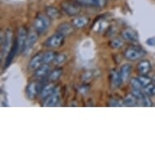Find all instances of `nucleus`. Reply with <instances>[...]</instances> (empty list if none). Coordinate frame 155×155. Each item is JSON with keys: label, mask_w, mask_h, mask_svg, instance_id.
Instances as JSON below:
<instances>
[{"label": "nucleus", "mask_w": 155, "mask_h": 155, "mask_svg": "<svg viewBox=\"0 0 155 155\" xmlns=\"http://www.w3.org/2000/svg\"><path fill=\"white\" fill-rule=\"evenodd\" d=\"M49 26H50V20L47 16L39 14L36 17L34 21V28L37 33L39 34L44 33L48 29Z\"/></svg>", "instance_id": "f257e3e1"}, {"label": "nucleus", "mask_w": 155, "mask_h": 155, "mask_svg": "<svg viewBox=\"0 0 155 155\" xmlns=\"http://www.w3.org/2000/svg\"><path fill=\"white\" fill-rule=\"evenodd\" d=\"M62 8L67 15L70 16H75L77 15L81 12L79 3L77 2H72V1H64L61 4Z\"/></svg>", "instance_id": "f03ea898"}, {"label": "nucleus", "mask_w": 155, "mask_h": 155, "mask_svg": "<svg viewBox=\"0 0 155 155\" xmlns=\"http://www.w3.org/2000/svg\"><path fill=\"white\" fill-rule=\"evenodd\" d=\"M44 86L45 85H43V84L41 83V82H38L37 83L35 81H32L31 83L28 84V85L26 88L27 97L29 99H34L36 96L41 92V90Z\"/></svg>", "instance_id": "7ed1b4c3"}, {"label": "nucleus", "mask_w": 155, "mask_h": 155, "mask_svg": "<svg viewBox=\"0 0 155 155\" xmlns=\"http://www.w3.org/2000/svg\"><path fill=\"white\" fill-rule=\"evenodd\" d=\"M64 36L59 33H56L47 39L45 42V46L49 48H58L64 43Z\"/></svg>", "instance_id": "20e7f679"}, {"label": "nucleus", "mask_w": 155, "mask_h": 155, "mask_svg": "<svg viewBox=\"0 0 155 155\" xmlns=\"http://www.w3.org/2000/svg\"><path fill=\"white\" fill-rule=\"evenodd\" d=\"M28 38V32H27V29H26L25 27H21L19 28V31H18L17 34V38H16V44H17V51L18 53H22V51H23L24 46H25V44L26 39Z\"/></svg>", "instance_id": "39448f33"}, {"label": "nucleus", "mask_w": 155, "mask_h": 155, "mask_svg": "<svg viewBox=\"0 0 155 155\" xmlns=\"http://www.w3.org/2000/svg\"><path fill=\"white\" fill-rule=\"evenodd\" d=\"M124 54L125 58L130 61L137 60L145 54V53L140 49H138L137 47H129L126 49Z\"/></svg>", "instance_id": "423d86ee"}, {"label": "nucleus", "mask_w": 155, "mask_h": 155, "mask_svg": "<svg viewBox=\"0 0 155 155\" xmlns=\"http://www.w3.org/2000/svg\"><path fill=\"white\" fill-rule=\"evenodd\" d=\"M37 40H38V34L37 33H31L28 34V38L26 39L23 51H22V54H23L24 55H27V54H29L31 50L33 49L34 44L36 43Z\"/></svg>", "instance_id": "0eeeda50"}, {"label": "nucleus", "mask_w": 155, "mask_h": 155, "mask_svg": "<svg viewBox=\"0 0 155 155\" xmlns=\"http://www.w3.org/2000/svg\"><path fill=\"white\" fill-rule=\"evenodd\" d=\"M76 2L84 7L102 8L107 5V0H76Z\"/></svg>", "instance_id": "6e6552de"}, {"label": "nucleus", "mask_w": 155, "mask_h": 155, "mask_svg": "<svg viewBox=\"0 0 155 155\" xmlns=\"http://www.w3.org/2000/svg\"><path fill=\"white\" fill-rule=\"evenodd\" d=\"M59 89H56L54 91L53 94H51L49 97H47L45 102H43L44 107H55L58 104L59 101Z\"/></svg>", "instance_id": "1a4fd4ad"}, {"label": "nucleus", "mask_w": 155, "mask_h": 155, "mask_svg": "<svg viewBox=\"0 0 155 155\" xmlns=\"http://www.w3.org/2000/svg\"><path fill=\"white\" fill-rule=\"evenodd\" d=\"M110 85L113 89L120 88L121 84L123 83L120 72H118L115 70L111 71V72L110 74Z\"/></svg>", "instance_id": "9d476101"}, {"label": "nucleus", "mask_w": 155, "mask_h": 155, "mask_svg": "<svg viewBox=\"0 0 155 155\" xmlns=\"http://www.w3.org/2000/svg\"><path fill=\"white\" fill-rule=\"evenodd\" d=\"M42 64H43V54H38L31 59L28 64V68L35 71L36 69H38Z\"/></svg>", "instance_id": "9b49d317"}, {"label": "nucleus", "mask_w": 155, "mask_h": 155, "mask_svg": "<svg viewBox=\"0 0 155 155\" xmlns=\"http://www.w3.org/2000/svg\"><path fill=\"white\" fill-rule=\"evenodd\" d=\"M74 31V25L70 23H63L59 25L58 28H57V33H60L64 37L68 36L73 33Z\"/></svg>", "instance_id": "f8f14e48"}, {"label": "nucleus", "mask_w": 155, "mask_h": 155, "mask_svg": "<svg viewBox=\"0 0 155 155\" xmlns=\"http://www.w3.org/2000/svg\"><path fill=\"white\" fill-rule=\"evenodd\" d=\"M122 37L126 41H132V42H135L138 40L137 33L132 28H126L123 31Z\"/></svg>", "instance_id": "ddd939ff"}, {"label": "nucleus", "mask_w": 155, "mask_h": 155, "mask_svg": "<svg viewBox=\"0 0 155 155\" xmlns=\"http://www.w3.org/2000/svg\"><path fill=\"white\" fill-rule=\"evenodd\" d=\"M151 70V64L148 60H142L137 65V71L140 75H147Z\"/></svg>", "instance_id": "4468645a"}, {"label": "nucleus", "mask_w": 155, "mask_h": 155, "mask_svg": "<svg viewBox=\"0 0 155 155\" xmlns=\"http://www.w3.org/2000/svg\"><path fill=\"white\" fill-rule=\"evenodd\" d=\"M50 71V67L47 64H41L38 69H36L34 72V76L38 79H43L44 77L48 74Z\"/></svg>", "instance_id": "2eb2a0df"}, {"label": "nucleus", "mask_w": 155, "mask_h": 155, "mask_svg": "<svg viewBox=\"0 0 155 155\" xmlns=\"http://www.w3.org/2000/svg\"><path fill=\"white\" fill-rule=\"evenodd\" d=\"M18 53L17 51V44H16V41H15L14 44H13L12 47L9 51V53L8 54V56H7V58L5 59V64H4V67L5 68H8L11 64H12V62L13 59H14V57H15V54Z\"/></svg>", "instance_id": "dca6fc26"}, {"label": "nucleus", "mask_w": 155, "mask_h": 155, "mask_svg": "<svg viewBox=\"0 0 155 155\" xmlns=\"http://www.w3.org/2000/svg\"><path fill=\"white\" fill-rule=\"evenodd\" d=\"M56 89V87L53 84H46L42 88L40 92V96L42 99H46L47 97H49L51 94H53L54 91Z\"/></svg>", "instance_id": "f3484780"}, {"label": "nucleus", "mask_w": 155, "mask_h": 155, "mask_svg": "<svg viewBox=\"0 0 155 155\" xmlns=\"http://www.w3.org/2000/svg\"><path fill=\"white\" fill-rule=\"evenodd\" d=\"M131 70H132V67L129 64H124V66H122L120 69V74L123 82L127 81L130 76V73H131Z\"/></svg>", "instance_id": "a211bd4d"}, {"label": "nucleus", "mask_w": 155, "mask_h": 155, "mask_svg": "<svg viewBox=\"0 0 155 155\" xmlns=\"http://www.w3.org/2000/svg\"><path fill=\"white\" fill-rule=\"evenodd\" d=\"M46 15L48 16L50 19L54 20V19H58L61 16V14L59 12V11L57 8H54V7H47L46 9Z\"/></svg>", "instance_id": "6ab92c4d"}, {"label": "nucleus", "mask_w": 155, "mask_h": 155, "mask_svg": "<svg viewBox=\"0 0 155 155\" xmlns=\"http://www.w3.org/2000/svg\"><path fill=\"white\" fill-rule=\"evenodd\" d=\"M88 21H89V20L86 17H84V16H78L76 19H74L72 25L76 28H84V26L86 25L87 24H88Z\"/></svg>", "instance_id": "aec40b11"}, {"label": "nucleus", "mask_w": 155, "mask_h": 155, "mask_svg": "<svg viewBox=\"0 0 155 155\" xmlns=\"http://www.w3.org/2000/svg\"><path fill=\"white\" fill-rule=\"evenodd\" d=\"M63 73V69L62 68H55L51 71L48 76V81L50 82H55L59 79Z\"/></svg>", "instance_id": "412c9836"}, {"label": "nucleus", "mask_w": 155, "mask_h": 155, "mask_svg": "<svg viewBox=\"0 0 155 155\" xmlns=\"http://www.w3.org/2000/svg\"><path fill=\"white\" fill-rule=\"evenodd\" d=\"M138 99L132 94H128L127 96L125 97L124 99V104L126 106H129V107H132L137 104Z\"/></svg>", "instance_id": "4be33fe9"}, {"label": "nucleus", "mask_w": 155, "mask_h": 155, "mask_svg": "<svg viewBox=\"0 0 155 155\" xmlns=\"http://www.w3.org/2000/svg\"><path fill=\"white\" fill-rule=\"evenodd\" d=\"M138 81H140L141 86L145 89V87H147L148 85H150V84H152V79L150 78L149 76H147L146 75H140V76L137 77Z\"/></svg>", "instance_id": "5701e85b"}, {"label": "nucleus", "mask_w": 155, "mask_h": 155, "mask_svg": "<svg viewBox=\"0 0 155 155\" xmlns=\"http://www.w3.org/2000/svg\"><path fill=\"white\" fill-rule=\"evenodd\" d=\"M56 54L53 51H47L43 54V64H49L51 62H54Z\"/></svg>", "instance_id": "b1692460"}, {"label": "nucleus", "mask_w": 155, "mask_h": 155, "mask_svg": "<svg viewBox=\"0 0 155 155\" xmlns=\"http://www.w3.org/2000/svg\"><path fill=\"white\" fill-rule=\"evenodd\" d=\"M110 46L113 49H120L123 46V41L120 39H113L110 41Z\"/></svg>", "instance_id": "393cba45"}, {"label": "nucleus", "mask_w": 155, "mask_h": 155, "mask_svg": "<svg viewBox=\"0 0 155 155\" xmlns=\"http://www.w3.org/2000/svg\"><path fill=\"white\" fill-rule=\"evenodd\" d=\"M130 84H131L132 89H141L143 88L137 78H133V79L131 80L130 81Z\"/></svg>", "instance_id": "a878e982"}, {"label": "nucleus", "mask_w": 155, "mask_h": 155, "mask_svg": "<svg viewBox=\"0 0 155 155\" xmlns=\"http://www.w3.org/2000/svg\"><path fill=\"white\" fill-rule=\"evenodd\" d=\"M66 59V55L64 54H57L54 58V64H61L62 63H64Z\"/></svg>", "instance_id": "bb28decb"}, {"label": "nucleus", "mask_w": 155, "mask_h": 155, "mask_svg": "<svg viewBox=\"0 0 155 155\" xmlns=\"http://www.w3.org/2000/svg\"><path fill=\"white\" fill-rule=\"evenodd\" d=\"M145 92L149 95H155V84H150L145 87Z\"/></svg>", "instance_id": "cd10ccee"}, {"label": "nucleus", "mask_w": 155, "mask_h": 155, "mask_svg": "<svg viewBox=\"0 0 155 155\" xmlns=\"http://www.w3.org/2000/svg\"><path fill=\"white\" fill-rule=\"evenodd\" d=\"M141 102H142V104L145 106V107H150L151 105H152V102L150 101V99L146 95H144V97H142V99L140 100Z\"/></svg>", "instance_id": "c85d7f7f"}, {"label": "nucleus", "mask_w": 155, "mask_h": 155, "mask_svg": "<svg viewBox=\"0 0 155 155\" xmlns=\"http://www.w3.org/2000/svg\"><path fill=\"white\" fill-rule=\"evenodd\" d=\"M110 106H111V107H120V106H121V103L117 99H112L110 102Z\"/></svg>", "instance_id": "c756f323"}]
</instances>
